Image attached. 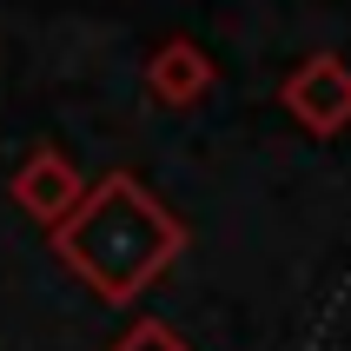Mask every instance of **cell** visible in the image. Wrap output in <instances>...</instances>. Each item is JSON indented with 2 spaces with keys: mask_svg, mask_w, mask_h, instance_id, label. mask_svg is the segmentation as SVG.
Returning a JSON list of instances; mask_svg holds the SVG:
<instances>
[{
  "mask_svg": "<svg viewBox=\"0 0 351 351\" xmlns=\"http://www.w3.org/2000/svg\"><path fill=\"white\" fill-rule=\"evenodd\" d=\"M106 351H193V345H186L166 318H133V325H126Z\"/></svg>",
  "mask_w": 351,
  "mask_h": 351,
  "instance_id": "cell-5",
  "label": "cell"
},
{
  "mask_svg": "<svg viewBox=\"0 0 351 351\" xmlns=\"http://www.w3.org/2000/svg\"><path fill=\"white\" fill-rule=\"evenodd\" d=\"M278 106L305 126V133L332 139L351 126V60L338 53H305L292 73L278 80Z\"/></svg>",
  "mask_w": 351,
  "mask_h": 351,
  "instance_id": "cell-2",
  "label": "cell"
},
{
  "mask_svg": "<svg viewBox=\"0 0 351 351\" xmlns=\"http://www.w3.org/2000/svg\"><path fill=\"white\" fill-rule=\"evenodd\" d=\"M7 193H14V206L27 219H40L47 232H53L60 219L80 206V193H86V179H80V166L60 146H34V153L14 166V179H7Z\"/></svg>",
  "mask_w": 351,
  "mask_h": 351,
  "instance_id": "cell-3",
  "label": "cell"
},
{
  "mask_svg": "<svg viewBox=\"0 0 351 351\" xmlns=\"http://www.w3.org/2000/svg\"><path fill=\"white\" fill-rule=\"evenodd\" d=\"M213 60H206V47H193V40H166L153 60H146V93L159 99V106H173V113H186V106H199V99L213 93Z\"/></svg>",
  "mask_w": 351,
  "mask_h": 351,
  "instance_id": "cell-4",
  "label": "cell"
},
{
  "mask_svg": "<svg viewBox=\"0 0 351 351\" xmlns=\"http://www.w3.org/2000/svg\"><path fill=\"white\" fill-rule=\"evenodd\" d=\"M186 219L159 206L139 173H106L86 179L80 206L53 226V252L99 305H133L186 252Z\"/></svg>",
  "mask_w": 351,
  "mask_h": 351,
  "instance_id": "cell-1",
  "label": "cell"
}]
</instances>
